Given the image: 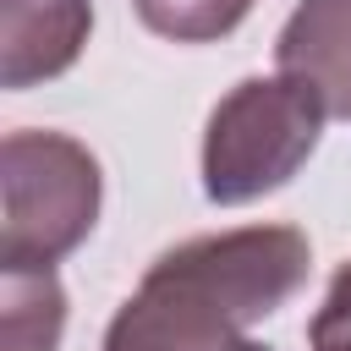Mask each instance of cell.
Returning a JSON list of instances; mask_svg holds the SVG:
<instances>
[{
  "label": "cell",
  "mask_w": 351,
  "mask_h": 351,
  "mask_svg": "<svg viewBox=\"0 0 351 351\" xmlns=\"http://www.w3.org/2000/svg\"><path fill=\"white\" fill-rule=\"evenodd\" d=\"M313 269L296 225L192 236L148 263L104 329V351H230L247 324L285 307Z\"/></svg>",
  "instance_id": "obj_1"
},
{
  "label": "cell",
  "mask_w": 351,
  "mask_h": 351,
  "mask_svg": "<svg viewBox=\"0 0 351 351\" xmlns=\"http://www.w3.org/2000/svg\"><path fill=\"white\" fill-rule=\"evenodd\" d=\"M329 121L324 93L307 77H247L236 82L203 132V192L219 208L252 203L263 192H280L307 154L318 148Z\"/></svg>",
  "instance_id": "obj_2"
},
{
  "label": "cell",
  "mask_w": 351,
  "mask_h": 351,
  "mask_svg": "<svg viewBox=\"0 0 351 351\" xmlns=\"http://www.w3.org/2000/svg\"><path fill=\"white\" fill-rule=\"evenodd\" d=\"M0 269H55L88 241L104 176L99 159L66 132H5L0 143Z\"/></svg>",
  "instance_id": "obj_3"
},
{
  "label": "cell",
  "mask_w": 351,
  "mask_h": 351,
  "mask_svg": "<svg viewBox=\"0 0 351 351\" xmlns=\"http://www.w3.org/2000/svg\"><path fill=\"white\" fill-rule=\"evenodd\" d=\"M93 33L88 0H0V82L38 88L77 66Z\"/></svg>",
  "instance_id": "obj_4"
},
{
  "label": "cell",
  "mask_w": 351,
  "mask_h": 351,
  "mask_svg": "<svg viewBox=\"0 0 351 351\" xmlns=\"http://www.w3.org/2000/svg\"><path fill=\"white\" fill-rule=\"evenodd\" d=\"M280 71L307 77L329 115L351 121V0H302L274 44Z\"/></svg>",
  "instance_id": "obj_5"
},
{
  "label": "cell",
  "mask_w": 351,
  "mask_h": 351,
  "mask_svg": "<svg viewBox=\"0 0 351 351\" xmlns=\"http://www.w3.org/2000/svg\"><path fill=\"white\" fill-rule=\"evenodd\" d=\"M66 329V291L55 269H0V351H55Z\"/></svg>",
  "instance_id": "obj_6"
},
{
  "label": "cell",
  "mask_w": 351,
  "mask_h": 351,
  "mask_svg": "<svg viewBox=\"0 0 351 351\" xmlns=\"http://www.w3.org/2000/svg\"><path fill=\"white\" fill-rule=\"evenodd\" d=\"M143 27L176 44H214L247 22L258 0H132Z\"/></svg>",
  "instance_id": "obj_7"
},
{
  "label": "cell",
  "mask_w": 351,
  "mask_h": 351,
  "mask_svg": "<svg viewBox=\"0 0 351 351\" xmlns=\"http://www.w3.org/2000/svg\"><path fill=\"white\" fill-rule=\"evenodd\" d=\"M307 346L313 351H351V258L335 269V280L307 324Z\"/></svg>",
  "instance_id": "obj_8"
},
{
  "label": "cell",
  "mask_w": 351,
  "mask_h": 351,
  "mask_svg": "<svg viewBox=\"0 0 351 351\" xmlns=\"http://www.w3.org/2000/svg\"><path fill=\"white\" fill-rule=\"evenodd\" d=\"M230 351H269V346H258V340H236Z\"/></svg>",
  "instance_id": "obj_9"
}]
</instances>
